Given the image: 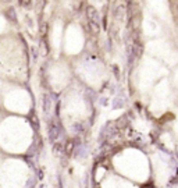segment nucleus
I'll return each mask as SVG.
<instances>
[{"instance_id": "obj_1", "label": "nucleus", "mask_w": 178, "mask_h": 188, "mask_svg": "<svg viewBox=\"0 0 178 188\" xmlns=\"http://www.w3.org/2000/svg\"><path fill=\"white\" fill-rule=\"evenodd\" d=\"M88 18H89V21L93 25H96V27L100 24L99 13H98V10H96L95 7H88Z\"/></svg>"}, {"instance_id": "obj_3", "label": "nucleus", "mask_w": 178, "mask_h": 188, "mask_svg": "<svg viewBox=\"0 0 178 188\" xmlns=\"http://www.w3.org/2000/svg\"><path fill=\"white\" fill-rule=\"evenodd\" d=\"M4 1H10V0H4Z\"/></svg>"}, {"instance_id": "obj_2", "label": "nucleus", "mask_w": 178, "mask_h": 188, "mask_svg": "<svg viewBox=\"0 0 178 188\" xmlns=\"http://www.w3.org/2000/svg\"><path fill=\"white\" fill-rule=\"evenodd\" d=\"M18 3L22 7H28V6H31V0H18Z\"/></svg>"}]
</instances>
